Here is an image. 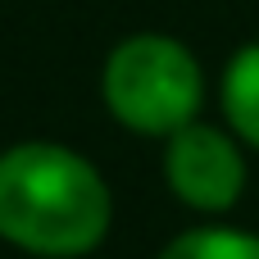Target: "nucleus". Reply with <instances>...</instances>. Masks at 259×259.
I'll use <instances>...</instances> for the list:
<instances>
[{
    "mask_svg": "<svg viewBox=\"0 0 259 259\" xmlns=\"http://www.w3.org/2000/svg\"><path fill=\"white\" fill-rule=\"evenodd\" d=\"M159 259H259V237L246 228H187L178 232Z\"/></svg>",
    "mask_w": 259,
    "mask_h": 259,
    "instance_id": "39448f33",
    "label": "nucleus"
},
{
    "mask_svg": "<svg viewBox=\"0 0 259 259\" xmlns=\"http://www.w3.org/2000/svg\"><path fill=\"white\" fill-rule=\"evenodd\" d=\"M164 178L182 205L200 214H223L246 191V159L228 132L209 123H187L168 137Z\"/></svg>",
    "mask_w": 259,
    "mask_h": 259,
    "instance_id": "7ed1b4c3",
    "label": "nucleus"
},
{
    "mask_svg": "<svg viewBox=\"0 0 259 259\" xmlns=\"http://www.w3.org/2000/svg\"><path fill=\"white\" fill-rule=\"evenodd\" d=\"M114 223L100 168L59 141H18L0 155V237L36 259L91 255Z\"/></svg>",
    "mask_w": 259,
    "mask_h": 259,
    "instance_id": "f257e3e1",
    "label": "nucleus"
},
{
    "mask_svg": "<svg viewBox=\"0 0 259 259\" xmlns=\"http://www.w3.org/2000/svg\"><path fill=\"white\" fill-rule=\"evenodd\" d=\"M223 114L232 132L259 150V41L241 46L223 68Z\"/></svg>",
    "mask_w": 259,
    "mask_h": 259,
    "instance_id": "20e7f679",
    "label": "nucleus"
},
{
    "mask_svg": "<svg viewBox=\"0 0 259 259\" xmlns=\"http://www.w3.org/2000/svg\"><path fill=\"white\" fill-rule=\"evenodd\" d=\"M100 91L123 127L141 137H173L178 127L196 123L205 82L196 55L178 36L137 32L109 50Z\"/></svg>",
    "mask_w": 259,
    "mask_h": 259,
    "instance_id": "f03ea898",
    "label": "nucleus"
}]
</instances>
